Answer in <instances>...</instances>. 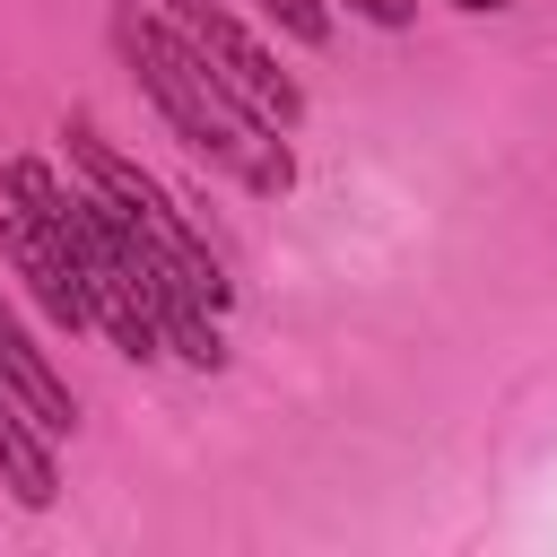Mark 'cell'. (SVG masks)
Instances as JSON below:
<instances>
[{"mask_svg": "<svg viewBox=\"0 0 557 557\" xmlns=\"http://www.w3.org/2000/svg\"><path fill=\"white\" fill-rule=\"evenodd\" d=\"M453 9H505V0H453Z\"/></svg>", "mask_w": 557, "mask_h": 557, "instance_id": "9c48e42d", "label": "cell"}, {"mask_svg": "<svg viewBox=\"0 0 557 557\" xmlns=\"http://www.w3.org/2000/svg\"><path fill=\"white\" fill-rule=\"evenodd\" d=\"M261 17H278L296 44H331V17H322V0H252Z\"/></svg>", "mask_w": 557, "mask_h": 557, "instance_id": "52a82bcc", "label": "cell"}, {"mask_svg": "<svg viewBox=\"0 0 557 557\" xmlns=\"http://www.w3.org/2000/svg\"><path fill=\"white\" fill-rule=\"evenodd\" d=\"M0 383H9V392H17V400H26V409L52 426V435H70V426H78L70 383H61V374H52V357L26 339V322L9 313V296H0Z\"/></svg>", "mask_w": 557, "mask_h": 557, "instance_id": "8992f818", "label": "cell"}, {"mask_svg": "<svg viewBox=\"0 0 557 557\" xmlns=\"http://www.w3.org/2000/svg\"><path fill=\"white\" fill-rule=\"evenodd\" d=\"M0 252H9V270L35 287V305H44L61 331H87V296H78V278H70V252H61V235L44 226V209L17 191L9 165H0Z\"/></svg>", "mask_w": 557, "mask_h": 557, "instance_id": "277c9868", "label": "cell"}, {"mask_svg": "<svg viewBox=\"0 0 557 557\" xmlns=\"http://www.w3.org/2000/svg\"><path fill=\"white\" fill-rule=\"evenodd\" d=\"M0 479L17 487V505L26 513H44L52 496H61V470H52V426L0 383Z\"/></svg>", "mask_w": 557, "mask_h": 557, "instance_id": "5b68a950", "label": "cell"}, {"mask_svg": "<svg viewBox=\"0 0 557 557\" xmlns=\"http://www.w3.org/2000/svg\"><path fill=\"white\" fill-rule=\"evenodd\" d=\"M366 26H409V0H348Z\"/></svg>", "mask_w": 557, "mask_h": 557, "instance_id": "ba28073f", "label": "cell"}, {"mask_svg": "<svg viewBox=\"0 0 557 557\" xmlns=\"http://www.w3.org/2000/svg\"><path fill=\"white\" fill-rule=\"evenodd\" d=\"M157 17H174L183 44H191V52H200V61H209V70H218L270 131H296V122H305V87L278 70V52H270L226 0H157Z\"/></svg>", "mask_w": 557, "mask_h": 557, "instance_id": "3957f363", "label": "cell"}, {"mask_svg": "<svg viewBox=\"0 0 557 557\" xmlns=\"http://www.w3.org/2000/svg\"><path fill=\"white\" fill-rule=\"evenodd\" d=\"M113 52L139 70V87L157 96V113H165V131L191 148V157H209V165H226L244 191H261V200H278V191H296V157H287V139L183 44V26L174 17H157V9H139V0H122L113 9Z\"/></svg>", "mask_w": 557, "mask_h": 557, "instance_id": "6da1fadb", "label": "cell"}, {"mask_svg": "<svg viewBox=\"0 0 557 557\" xmlns=\"http://www.w3.org/2000/svg\"><path fill=\"white\" fill-rule=\"evenodd\" d=\"M61 139H70V157H78V174L104 191V209H113V218H122V226H131V235H139V244H148V252H157V261H165V270H174L209 313H226V305H235V278H226V261L200 244V226L165 200V183H157V174H139V165L96 131V122H70Z\"/></svg>", "mask_w": 557, "mask_h": 557, "instance_id": "7a4b0ae2", "label": "cell"}]
</instances>
